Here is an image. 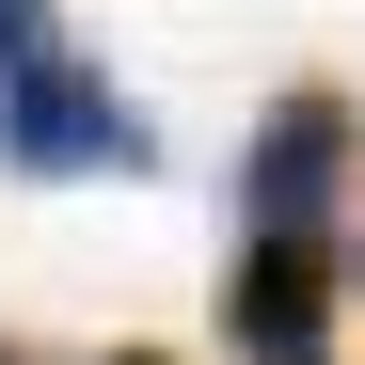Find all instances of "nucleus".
I'll return each mask as SVG.
<instances>
[{
	"label": "nucleus",
	"mask_w": 365,
	"mask_h": 365,
	"mask_svg": "<svg viewBox=\"0 0 365 365\" xmlns=\"http://www.w3.org/2000/svg\"><path fill=\"white\" fill-rule=\"evenodd\" d=\"M32 48H48V0H0V80H16Z\"/></svg>",
	"instance_id": "20e7f679"
},
{
	"label": "nucleus",
	"mask_w": 365,
	"mask_h": 365,
	"mask_svg": "<svg viewBox=\"0 0 365 365\" xmlns=\"http://www.w3.org/2000/svg\"><path fill=\"white\" fill-rule=\"evenodd\" d=\"M0 159H16V175H143V159H159V128L80 64L64 32H48L32 64L0 80Z\"/></svg>",
	"instance_id": "f03ea898"
},
{
	"label": "nucleus",
	"mask_w": 365,
	"mask_h": 365,
	"mask_svg": "<svg viewBox=\"0 0 365 365\" xmlns=\"http://www.w3.org/2000/svg\"><path fill=\"white\" fill-rule=\"evenodd\" d=\"M0 365H16V349H0Z\"/></svg>",
	"instance_id": "423d86ee"
},
{
	"label": "nucleus",
	"mask_w": 365,
	"mask_h": 365,
	"mask_svg": "<svg viewBox=\"0 0 365 365\" xmlns=\"http://www.w3.org/2000/svg\"><path fill=\"white\" fill-rule=\"evenodd\" d=\"M111 365H175V349H111Z\"/></svg>",
	"instance_id": "39448f33"
},
{
	"label": "nucleus",
	"mask_w": 365,
	"mask_h": 365,
	"mask_svg": "<svg viewBox=\"0 0 365 365\" xmlns=\"http://www.w3.org/2000/svg\"><path fill=\"white\" fill-rule=\"evenodd\" d=\"M349 191H365V96L349 80L270 96L255 143H238V238H334Z\"/></svg>",
	"instance_id": "f257e3e1"
},
{
	"label": "nucleus",
	"mask_w": 365,
	"mask_h": 365,
	"mask_svg": "<svg viewBox=\"0 0 365 365\" xmlns=\"http://www.w3.org/2000/svg\"><path fill=\"white\" fill-rule=\"evenodd\" d=\"M334 318H349V238H238V270H222L238 365H334Z\"/></svg>",
	"instance_id": "7ed1b4c3"
}]
</instances>
